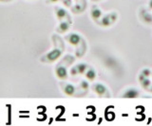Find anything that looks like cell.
<instances>
[{
	"mask_svg": "<svg viewBox=\"0 0 152 126\" xmlns=\"http://www.w3.org/2000/svg\"><path fill=\"white\" fill-rule=\"evenodd\" d=\"M63 51H64V44L61 46H59V48H54L53 50H51L50 52L44 55V57L41 59V61L45 63H49V64L53 63L60 57L61 54L63 53Z\"/></svg>",
	"mask_w": 152,
	"mask_h": 126,
	"instance_id": "obj_1",
	"label": "cell"
},
{
	"mask_svg": "<svg viewBox=\"0 0 152 126\" xmlns=\"http://www.w3.org/2000/svg\"><path fill=\"white\" fill-rule=\"evenodd\" d=\"M116 19H117V13L116 12H111V13H108V14L103 16L101 21L97 22V23L99 25L103 26V27H109L116 21Z\"/></svg>",
	"mask_w": 152,
	"mask_h": 126,
	"instance_id": "obj_2",
	"label": "cell"
},
{
	"mask_svg": "<svg viewBox=\"0 0 152 126\" xmlns=\"http://www.w3.org/2000/svg\"><path fill=\"white\" fill-rule=\"evenodd\" d=\"M54 12H55V15L57 17V19H58L59 21H62L63 19H65V18H66V19H68V21L69 23H71L70 16L69 15V13L66 12V11L65 10V9L56 6L54 8Z\"/></svg>",
	"mask_w": 152,
	"mask_h": 126,
	"instance_id": "obj_3",
	"label": "cell"
},
{
	"mask_svg": "<svg viewBox=\"0 0 152 126\" xmlns=\"http://www.w3.org/2000/svg\"><path fill=\"white\" fill-rule=\"evenodd\" d=\"M66 40L68 41L70 45L77 46L81 43V41H82V38H81V36L79 34L72 32V33H69V34H68V35L66 36Z\"/></svg>",
	"mask_w": 152,
	"mask_h": 126,
	"instance_id": "obj_4",
	"label": "cell"
},
{
	"mask_svg": "<svg viewBox=\"0 0 152 126\" xmlns=\"http://www.w3.org/2000/svg\"><path fill=\"white\" fill-rule=\"evenodd\" d=\"M55 74L57 78H59L60 80H66L68 79V70H66V67L59 64L57 66L55 69Z\"/></svg>",
	"mask_w": 152,
	"mask_h": 126,
	"instance_id": "obj_5",
	"label": "cell"
},
{
	"mask_svg": "<svg viewBox=\"0 0 152 126\" xmlns=\"http://www.w3.org/2000/svg\"><path fill=\"white\" fill-rule=\"evenodd\" d=\"M60 85L62 87V90H63V92L68 96H72L75 93V91H76L75 86L73 85H70V83H61Z\"/></svg>",
	"mask_w": 152,
	"mask_h": 126,
	"instance_id": "obj_6",
	"label": "cell"
},
{
	"mask_svg": "<svg viewBox=\"0 0 152 126\" xmlns=\"http://www.w3.org/2000/svg\"><path fill=\"white\" fill-rule=\"evenodd\" d=\"M92 89L93 91L96 93L97 95L99 96H104L107 94V87L104 86L103 83H94L92 85Z\"/></svg>",
	"mask_w": 152,
	"mask_h": 126,
	"instance_id": "obj_7",
	"label": "cell"
},
{
	"mask_svg": "<svg viewBox=\"0 0 152 126\" xmlns=\"http://www.w3.org/2000/svg\"><path fill=\"white\" fill-rule=\"evenodd\" d=\"M102 15H103L102 11L100 10L96 5H93L91 7V9H90V16H91L92 19L94 21L98 22V20L102 17Z\"/></svg>",
	"mask_w": 152,
	"mask_h": 126,
	"instance_id": "obj_8",
	"label": "cell"
},
{
	"mask_svg": "<svg viewBox=\"0 0 152 126\" xmlns=\"http://www.w3.org/2000/svg\"><path fill=\"white\" fill-rule=\"evenodd\" d=\"M70 24L71 23H69V21H61L60 25L56 29V31L58 32V33H65V32H66L69 30Z\"/></svg>",
	"mask_w": 152,
	"mask_h": 126,
	"instance_id": "obj_9",
	"label": "cell"
},
{
	"mask_svg": "<svg viewBox=\"0 0 152 126\" xmlns=\"http://www.w3.org/2000/svg\"><path fill=\"white\" fill-rule=\"evenodd\" d=\"M137 97H139V91L134 88L127 89L123 95V98H126V99H135Z\"/></svg>",
	"mask_w": 152,
	"mask_h": 126,
	"instance_id": "obj_10",
	"label": "cell"
},
{
	"mask_svg": "<svg viewBox=\"0 0 152 126\" xmlns=\"http://www.w3.org/2000/svg\"><path fill=\"white\" fill-rule=\"evenodd\" d=\"M85 74H86V78H87L88 81H93L95 80V78H96V71L91 67H88Z\"/></svg>",
	"mask_w": 152,
	"mask_h": 126,
	"instance_id": "obj_11",
	"label": "cell"
},
{
	"mask_svg": "<svg viewBox=\"0 0 152 126\" xmlns=\"http://www.w3.org/2000/svg\"><path fill=\"white\" fill-rule=\"evenodd\" d=\"M75 67H76V69H77L78 74H84V73H86L87 69L88 68V66L85 63H80L78 64H76Z\"/></svg>",
	"mask_w": 152,
	"mask_h": 126,
	"instance_id": "obj_12",
	"label": "cell"
},
{
	"mask_svg": "<svg viewBox=\"0 0 152 126\" xmlns=\"http://www.w3.org/2000/svg\"><path fill=\"white\" fill-rule=\"evenodd\" d=\"M58 1H63L64 4L66 7H70V5H71V1H70V0H46V3L51 4V3H56V2H58Z\"/></svg>",
	"mask_w": 152,
	"mask_h": 126,
	"instance_id": "obj_13",
	"label": "cell"
},
{
	"mask_svg": "<svg viewBox=\"0 0 152 126\" xmlns=\"http://www.w3.org/2000/svg\"><path fill=\"white\" fill-rule=\"evenodd\" d=\"M141 85H142V88H144V89H148L149 86L151 85V82H150L149 79L145 78L144 81L141 82Z\"/></svg>",
	"mask_w": 152,
	"mask_h": 126,
	"instance_id": "obj_14",
	"label": "cell"
},
{
	"mask_svg": "<svg viewBox=\"0 0 152 126\" xmlns=\"http://www.w3.org/2000/svg\"><path fill=\"white\" fill-rule=\"evenodd\" d=\"M142 19L146 23H152V16L147 12H145V14L144 16H142Z\"/></svg>",
	"mask_w": 152,
	"mask_h": 126,
	"instance_id": "obj_15",
	"label": "cell"
},
{
	"mask_svg": "<svg viewBox=\"0 0 152 126\" xmlns=\"http://www.w3.org/2000/svg\"><path fill=\"white\" fill-rule=\"evenodd\" d=\"M80 87L82 88V89L87 91L88 89V87H89L88 82H87V81H82V82L80 83Z\"/></svg>",
	"mask_w": 152,
	"mask_h": 126,
	"instance_id": "obj_16",
	"label": "cell"
},
{
	"mask_svg": "<svg viewBox=\"0 0 152 126\" xmlns=\"http://www.w3.org/2000/svg\"><path fill=\"white\" fill-rule=\"evenodd\" d=\"M142 75H144L145 77H146V78H148L150 75H151V70L150 69H148V68H144L142 70V72H141Z\"/></svg>",
	"mask_w": 152,
	"mask_h": 126,
	"instance_id": "obj_17",
	"label": "cell"
},
{
	"mask_svg": "<svg viewBox=\"0 0 152 126\" xmlns=\"http://www.w3.org/2000/svg\"><path fill=\"white\" fill-rule=\"evenodd\" d=\"M78 72H77V69H76L75 67H73L72 68L70 69V75L71 76H75V75H77Z\"/></svg>",
	"mask_w": 152,
	"mask_h": 126,
	"instance_id": "obj_18",
	"label": "cell"
},
{
	"mask_svg": "<svg viewBox=\"0 0 152 126\" xmlns=\"http://www.w3.org/2000/svg\"><path fill=\"white\" fill-rule=\"evenodd\" d=\"M148 7H149V9H150V10H152V0H150V1H149Z\"/></svg>",
	"mask_w": 152,
	"mask_h": 126,
	"instance_id": "obj_19",
	"label": "cell"
},
{
	"mask_svg": "<svg viewBox=\"0 0 152 126\" xmlns=\"http://www.w3.org/2000/svg\"><path fill=\"white\" fill-rule=\"evenodd\" d=\"M149 87H150V88H148V89H147V90H148V91H150V92H152V85H150Z\"/></svg>",
	"mask_w": 152,
	"mask_h": 126,
	"instance_id": "obj_20",
	"label": "cell"
},
{
	"mask_svg": "<svg viewBox=\"0 0 152 126\" xmlns=\"http://www.w3.org/2000/svg\"><path fill=\"white\" fill-rule=\"evenodd\" d=\"M9 0H0V2H7Z\"/></svg>",
	"mask_w": 152,
	"mask_h": 126,
	"instance_id": "obj_21",
	"label": "cell"
},
{
	"mask_svg": "<svg viewBox=\"0 0 152 126\" xmlns=\"http://www.w3.org/2000/svg\"><path fill=\"white\" fill-rule=\"evenodd\" d=\"M76 2H77V4H80V3H79V0H76Z\"/></svg>",
	"mask_w": 152,
	"mask_h": 126,
	"instance_id": "obj_22",
	"label": "cell"
}]
</instances>
